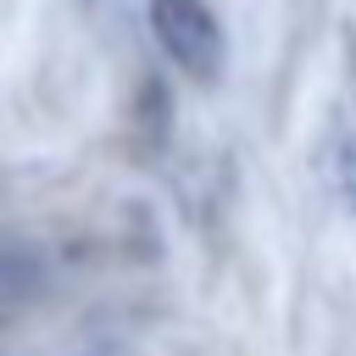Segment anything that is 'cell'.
<instances>
[{
    "instance_id": "1",
    "label": "cell",
    "mask_w": 356,
    "mask_h": 356,
    "mask_svg": "<svg viewBox=\"0 0 356 356\" xmlns=\"http://www.w3.org/2000/svg\"><path fill=\"white\" fill-rule=\"evenodd\" d=\"M150 33L167 50V61L189 78V83H217L222 61H228V39L222 22L206 0H150Z\"/></svg>"
}]
</instances>
